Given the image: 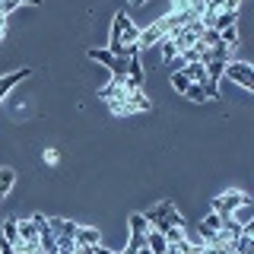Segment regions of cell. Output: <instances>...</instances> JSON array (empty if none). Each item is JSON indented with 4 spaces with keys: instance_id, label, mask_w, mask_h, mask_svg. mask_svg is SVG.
Returning a JSON list of instances; mask_svg holds the SVG:
<instances>
[{
    "instance_id": "18",
    "label": "cell",
    "mask_w": 254,
    "mask_h": 254,
    "mask_svg": "<svg viewBox=\"0 0 254 254\" xmlns=\"http://www.w3.org/2000/svg\"><path fill=\"white\" fill-rule=\"evenodd\" d=\"M0 254H16V251H13V245H6V242H0Z\"/></svg>"
},
{
    "instance_id": "4",
    "label": "cell",
    "mask_w": 254,
    "mask_h": 254,
    "mask_svg": "<svg viewBox=\"0 0 254 254\" xmlns=\"http://www.w3.org/2000/svg\"><path fill=\"white\" fill-rule=\"evenodd\" d=\"M130 26V19H127V13L121 10L115 16V22H111V42H108V51L115 54V58H121V35H124V29ZM124 61V58H121Z\"/></svg>"
},
{
    "instance_id": "9",
    "label": "cell",
    "mask_w": 254,
    "mask_h": 254,
    "mask_svg": "<svg viewBox=\"0 0 254 254\" xmlns=\"http://www.w3.org/2000/svg\"><path fill=\"white\" fill-rule=\"evenodd\" d=\"M251 216H254V210H251V203H242V206H238V210L232 213V216H229V219H232L235 222V226H251Z\"/></svg>"
},
{
    "instance_id": "2",
    "label": "cell",
    "mask_w": 254,
    "mask_h": 254,
    "mask_svg": "<svg viewBox=\"0 0 254 254\" xmlns=\"http://www.w3.org/2000/svg\"><path fill=\"white\" fill-rule=\"evenodd\" d=\"M222 76H229L232 83H238L245 92H254V67L245 61H229L226 70H222Z\"/></svg>"
},
{
    "instance_id": "5",
    "label": "cell",
    "mask_w": 254,
    "mask_h": 254,
    "mask_svg": "<svg viewBox=\"0 0 254 254\" xmlns=\"http://www.w3.org/2000/svg\"><path fill=\"white\" fill-rule=\"evenodd\" d=\"M26 76H32V70H29V67H19V70H13V73L0 76V99H6V92H10L16 83H22Z\"/></svg>"
},
{
    "instance_id": "14",
    "label": "cell",
    "mask_w": 254,
    "mask_h": 254,
    "mask_svg": "<svg viewBox=\"0 0 254 254\" xmlns=\"http://www.w3.org/2000/svg\"><path fill=\"white\" fill-rule=\"evenodd\" d=\"M159 45H162V61H165V64H172L175 58H178V48L172 45V38H162Z\"/></svg>"
},
{
    "instance_id": "12",
    "label": "cell",
    "mask_w": 254,
    "mask_h": 254,
    "mask_svg": "<svg viewBox=\"0 0 254 254\" xmlns=\"http://www.w3.org/2000/svg\"><path fill=\"white\" fill-rule=\"evenodd\" d=\"M0 229H3V242H6V245H19V232H16V219H6Z\"/></svg>"
},
{
    "instance_id": "15",
    "label": "cell",
    "mask_w": 254,
    "mask_h": 254,
    "mask_svg": "<svg viewBox=\"0 0 254 254\" xmlns=\"http://www.w3.org/2000/svg\"><path fill=\"white\" fill-rule=\"evenodd\" d=\"M172 86H175V92H181V95H188V89H190L185 73H172Z\"/></svg>"
},
{
    "instance_id": "3",
    "label": "cell",
    "mask_w": 254,
    "mask_h": 254,
    "mask_svg": "<svg viewBox=\"0 0 254 254\" xmlns=\"http://www.w3.org/2000/svg\"><path fill=\"white\" fill-rule=\"evenodd\" d=\"M92 61H99L105 70H111V76H127V61H121V58H115V54L108 51H102V48H92V51H86Z\"/></svg>"
},
{
    "instance_id": "11",
    "label": "cell",
    "mask_w": 254,
    "mask_h": 254,
    "mask_svg": "<svg viewBox=\"0 0 254 254\" xmlns=\"http://www.w3.org/2000/svg\"><path fill=\"white\" fill-rule=\"evenodd\" d=\"M127 226H130V235H146V232H149V226H146V219H143V213H130Z\"/></svg>"
},
{
    "instance_id": "6",
    "label": "cell",
    "mask_w": 254,
    "mask_h": 254,
    "mask_svg": "<svg viewBox=\"0 0 254 254\" xmlns=\"http://www.w3.org/2000/svg\"><path fill=\"white\" fill-rule=\"evenodd\" d=\"M76 245L95 248V245H102V232L99 229H89V226H76Z\"/></svg>"
},
{
    "instance_id": "10",
    "label": "cell",
    "mask_w": 254,
    "mask_h": 254,
    "mask_svg": "<svg viewBox=\"0 0 254 254\" xmlns=\"http://www.w3.org/2000/svg\"><path fill=\"white\" fill-rule=\"evenodd\" d=\"M13 10H19V3H16V0H6V3H0V42L6 38V16H10Z\"/></svg>"
},
{
    "instance_id": "16",
    "label": "cell",
    "mask_w": 254,
    "mask_h": 254,
    "mask_svg": "<svg viewBox=\"0 0 254 254\" xmlns=\"http://www.w3.org/2000/svg\"><path fill=\"white\" fill-rule=\"evenodd\" d=\"M188 99H190V102H203V99H206V95H203V86H194V83H190Z\"/></svg>"
},
{
    "instance_id": "13",
    "label": "cell",
    "mask_w": 254,
    "mask_h": 254,
    "mask_svg": "<svg viewBox=\"0 0 254 254\" xmlns=\"http://www.w3.org/2000/svg\"><path fill=\"white\" fill-rule=\"evenodd\" d=\"M219 42L232 51V48H238V26H232V29H226V32H219Z\"/></svg>"
},
{
    "instance_id": "17",
    "label": "cell",
    "mask_w": 254,
    "mask_h": 254,
    "mask_svg": "<svg viewBox=\"0 0 254 254\" xmlns=\"http://www.w3.org/2000/svg\"><path fill=\"white\" fill-rule=\"evenodd\" d=\"M45 162H48V165H58V162H61L58 149H51V146H48V149H45Z\"/></svg>"
},
{
    "instance_id": "8",
    "label": "cell",
    "mask_w": 254,
    "mask_h": 254,
    "mask_svg": "<svg viewBox=\"0 0 254 254\" xmlns=\"http://www.w3.org/2000/svg\"><path fill=\"white\" fill-rule=\"evenodd\" d=\"M13 185H16V172L3 165V169H0V200H3V197L13 190Z\"/></svg>"
},
{
    "instance_id": "7",
    "label": "cell",
    "mask_w": 254,
    "mask_h": 254,
    "mask_svg": "<svg viewBox=\"0 0 254 254\" xmlns=\"http://www.w3.org/2000/svg\"><path fill=\"white\" fill-rule=\"evenodd\" d=\"M143 245L149 248V254H165V251H169V242H165V235L156 232V229H149V232L143 235Z\"/></svg>"
},
{
    "instance_id": "1",
    "label": "cell",
    "mask_w": 254,
    "mask_h": 254,
    "mask_svg": "<svg viewBox=\"0 0 254 254\" xmlns=\"http://www.w3.org/2000/svg\"><path fill=\"white\" fill-rule=\"evenodd\" d=\"M242 203H251V197L245 194V190H235V188H232V190H226V194H219L216 200H213V210H210V213H216L219 219H229Z\"/></svg>"
}]
</instances>
